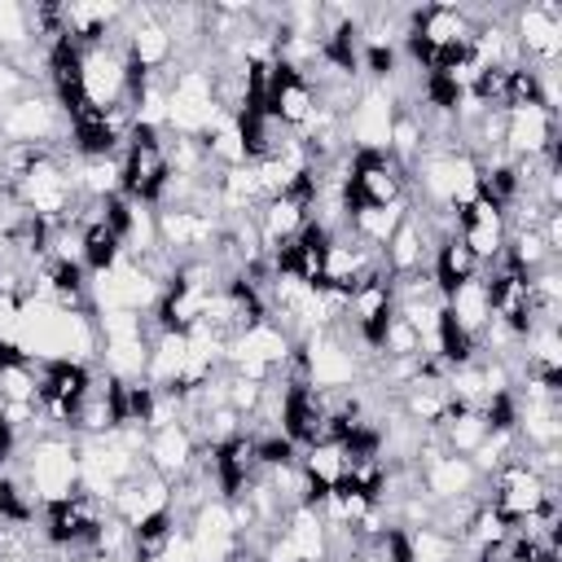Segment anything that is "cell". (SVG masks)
<instances>
[{
    "label": "cell",
    "mask_w": 562,
    "mask_h": 562,
    "mask_svg": "<svg viewBox=\"0 0 562 562\" xmlns=\"http://www.w3.org/2000/svg\"><path fill=\"white\" fill-rule=\"evenodd\" d=\"M299 356H303V373H307V386L316 391H342V386H356L364 364L373 356L356 351L338 329H316L312 338L299 342Z\"/></svg>",
    "instance_id": "cell-6"
},
{
    "label": "cell",
    "mask_w": 562,
    "mask_h": 562,
    "mask_svg": "<svg viewBox=\"0 0 562 562\" xmlns=\"http://www.w3.org/2000/svg\"><path fill=\"white\" fill-rule=\"evenodd\" d=\"M18 470L31 483L40 505H57L79 492V439L61 430H44L26 443H18Z\"/></svg>",
    "instance_id": "cell-1"
},
{
    "label": "cell",
    "mask_w": 562,
    "mask_h": 562,
    "mask_svg": "<svg viewBox=\"0 0 562 562\" xmlns=\"http://www.w3.org/2000/svg\"><path fill=\"white\" fill-rule=\"evenodd\" d=\"M0 140L9 145H40L53 154H66L70 145V119L57 105L48 88H26L22 97L0 105Z\"/></svg>",
    "instance_id": "cell-2"
},
{
    "label": "cell",
    "mask_w": 562,
    "mask_h": 562,
    "mask_svg": "<svg viewBox=\"0 0 562 562\" xmlns=\"http://www.w3.org/2000/svg\"><path fill=\"white\" fill-rule=\"evenodd\" d=\"M435 435H439V443H443L448 452H457V457H474V452L487 443L492 426H487L483 408H457V404H452V413L435 426Z\"/></svg>",
    "instance_id": "cell-20"
},
{
    "label": "cell",
    "mask_w": 562,
    "mask_h": 562,
    "mask_svg": "<svg viewBox=\"0 0 562 562\" xmlns=\"http://www.w3.org/2000/svg\"><path fill=\"white\" fill-rule=\"evenodd\" d=\"M347 461H351V452H347V443L334 439V435H329V439H316V443H307V448H299V470H303V483H307V505H312L316 496L342 487Z\"/></svg>",
    "instance_id": "cell-17"
},
{
    "label": "cell",
    "mask_w": 562,
    "mask_h": 562,
    "mask_svg": "<svg viewBox=\"0 0 562 562\" xmlns=\"http://www.w3.org/2000/svg\"><path fill=\"white\" fill-rule=\"evenodd\" d=\"M501 149L509 158H540V154L558 149V114H549L536 101L505 110V140H501Z\"/></svg>",
    "instance_id": "cell-12"
},
{
    "label": "cell",
    "mask_w": 562,
    "mask_h": 562,
    "mask_svg": "<svg viewBox=\"0 0 562 562\" xmlns=\"http://www.w3.org/2000/svg\"><path fill=\"white\" fill-rule=\"evenodd\" d=\"M404 215H408V198H404V202H391V206H351L347 233H351L360 246H369V250L382 255V246L391 241V233L400 228Z\"/></svg>",
    "instance_id": "cell-19"
},
{
    "label": "cell",
    "mask_w": 562,
    "mask_h": 562,
    "mask_svg": "<svg viewBox=\"0 0 562 562\" xmlns=\"http://www.w3.org/2000/svg\"><path fill=\"white\" fill-rule=\"evenodd\" d=\"M443 321L479 347V338H483L487 325H492V299H487L483 272L470 277V281H461V285H452V290H443Z\"/></svg>",
    "instance_id": "cell-16"
},
{
    "label": "cell",
    "mask_w": 562,
    "mask_h": 562,
    "mask_svg": "<svg viewBox=\"0 0 562 562\" xmlns=\"http://www.w3.org/2000/svg\"><path fill=\"white\" fill-rule=\"evenodd\" d=\"M509 35L518 44L522 66H558L562 61V9L553 0H527L509 9Z\"/></svg>",
    "instance_id": "cell-8"
},
{
    "label": "cell",
    "mask_w": 562,
    "mask_h": 562,
    "mask_svg": "<svg viewBox=\"0 0 562 562\" xmlns=\"http://www.w3.org/2000/svg\"><path fill=\"white\" fill-rule=\"evenodd\" d=\"M408 198V171L391 154H356L347 167V202L351 206H391Z\"/></svg>",
    "instance_id": "cell-10"
},
{
    "label": "cell",
    "mask_w": 562,
    "mask_h": 562,
    "mask_svg": "<svg viewBox=\"0 0 562 562\" xmlns=\"http://www.w3.org/2000/svg\"><path fill=\"white\" fill-rule=\"evenodd\" d=\"M119 162H123V193L132 202L158 206V198H162V189L171 180V167H167V132L132 127Z\"/></svg>",
    "instance_id": "cell-5"
},
{
    "label": "cell",
    "mask_w": 562,
    "mask_h": 562,
    "mask_svg": "<svg viewBox=\"0 0 562 562\" xmlns=\"http://www.w3.org/2000/svg\"><path fill=\"white\" fill-rule=\"evenodd\" d=\"M487 505L505 518V522H522L531 514H540L549 501H558V483H549L540 470H531L527 461H505L501 470L487 474Z\"/></svg>",
    "instance_id": "cell-7"
},
{
    "label": "cell",
    "mask_w": 562,
    "mask_h": 562,
    "mask_svg": "<svg viewBox=\"0 0 562 562\" xmlns=\"http://www.w3.org/2000/svg\"><path fill=\"white\" fill-rule=\"evenodd\" d=\"M316 110H321V101H316V88L299 75V70H290V66H281L277 61V75H272V88H268V114L285 127V132H307V123L316 119Z\"/></svg>",
    "instance_id": "cell-13"
},
{
    "label": "cell",
    "mask_w": 562,
    "mask_h": 562,
    "mask_svg": "<svg viewBox=\"0 0 562 562\" xmlns=\"http://www.w3.org/2000/svg\"><path fill=\"white\" fill-rule=\"evenodd\" d=\"M18 202L44 220V224H57V220H70L75 206H79V189H75V176H70V158L66 154H44L22 180H18Z\"/></svg>",
    "instance_id": "cell-4"
},
{
    "label": "cell",
    "mask_w": 562,
    "mask_h": 562,
    "mask_svg": "<svg viewBox=\"0 0 562 562\" xmlns=\"http://www.w3.org/2000/svg\"><path fill=\"white\" fill-rule=\"evenodd\" d=\"M430 272H435V281H439V290H452V285L479 277L483 263H479V259L465 250V241L452 233V237H443V241L435 246V255H430Z\"/></svg>",
    "instance_id": "cell-22"
},
{
    "label": "cell",
    "mask_w": 562,
    "mask_h": 562,
    "mask_svg": "<svg viewBox=\"0 0 562 562\" xmlns=\"http://www.w3.org/2000/svg\"><path fill=\"white\" fill-rule=\"evenodd\" d=\"M430 255H435V241L426 237V228L417 224V215L408 211L400 220V228L391 233V241L382 246V268L391 277H408L417 268H430Z\"/></svg>",
    "instance_id": "cell-18"
},
{
    "label": "cell",
    "mask_w": 562,
    "mask_h": 562,
    "mask_svg": "<svg viewBox=\"0 0 562 562\" xmlns=\"http://www.w3.org/2000/svg\"><path fill=\"white\" fill-rule=\"evenodd\" d=\"M220 114L224 110L215 101L206 61L176 66L171 70V83H167V132L171 136H202Z\"/></svg>",
    "instance_id": "cell-3"
},
{
    "label": "cell",
    "mask_w": 562,
    "mask_h": 562,
    "mask_svg": "<svg viewBox=\"0 0 562 562\" xmlns=\"http://www.w3.org/2000/svg\"><path fill=\"white\" fill-rule=\"evenodd\" d=\"M457 237L483 268H492L505 255V237H509L501 206H492L487 198H470L465 206H457Z\"/></svg>",
    "instance_id": "cell-11"
},
{
    "label": "cell",
    "mask_w": 562,
    "mask_h": 562,
    "mask_svg": "<svg viewBox=\"0 0 562 562\" xmlns=\"http://www.w3.org/2000/svg\"><path fill=\"white\" fill-rule=\"evenodd\" d=\"M171 509V483L167 479H158L149 465H140L114 496H110V514L114 518H123L127 527H140L145 518H154V514H167Z\"/></svg>",
    "instance_id": "cell-15"
},
{
    "label": "cell",
    "mask_w": 562,
    "mask_h": 562,
    "mask_svg": "<svg viewBox=\"0 0 562 562\" xmlns=\"http://www.w3.org/2000/svg\"><path fill=\"white\" fill-rule=\"evenodd\" d=\"M391 119H395V97L382 83H369L364 79L360 92H356V101L342 114V136L351 140L347 149H356V154H386Z\"/></svg>",
    "instance_id": "cell-9"
},
{
    "label": "cell",
    "mask_w": 562,
    "mask_h": 562,
    "mask_svg": "<svg viewBox=\"0 0 562 562\" xmlns=\"http://www.w3.org/2000/svg\"><path fill=\"white\" fill-rule=\"evenodd\" d=\"M202 149H206V158H211V167L215 171H228V167H241V162H250V154H246V136H241V123L233 119V114H220L202 136Z\"/></svg>",
    "instance_id": "cell-21"
},
{
    "label": "cell",
    "mask_w": 562,
    "mask_h": 562,
    "mask_svg": "<svg viewBox=\"0 0 562 562\" xmlns=\"http://www.w3.org/2000/svg\"><path fill=\"white\" fill-rule=\"evenodd\" d=\"M198 439H193V430L184 426V422H171V426H154L149 435H145V465L158 474V479H167V483H180L189 470H193V461H198Z\"/></svg>",
    "instance_id": "cell-14"
}]
</instances>
